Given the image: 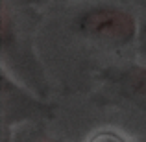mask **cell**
<instances>
[{
	"instance_id": "6da1fadb",
	"label": "cell",
	"mask_w": 146,
	"mask_h": 142,
	"mask_svg": "<svg viewBox=\"0 0 146 142\" xmlns=\"http://www.w3.org/2000/svg\"><path fill=\"white\" fill-rule=\"evenodd\" d=\"M74 30L82 37L106 46H128L137 37V20L129 11L109 4L91 6L74 18Z\"/></svg>"
},
{
	"instance_id": "7a4b0ae2",
	"label": "cell",
	"mask_w": 146,
	"mask_h": 142,
	"mask_svg": "<svg viewBox=\"0 0 146 142\" xmlns=\"http://www.w3.org/2000/svg\"><path fill=\"white\" fill-rule=\"evenodd\" d=\"M104 79L117 90L118 96L146 109V67L144 65H128V67L107 68L104 72Z\"/></svg>"
},
{
	"instance_id": "3957f363",
	"label": "cell",
	"mask_w": 146,
	"mask_h": 142,
	"mask_svg": "<svg viewBox=\"0 0 146 142\" xmlns=\"http://www.w3.org/2000/svg\"><path fill=\"white\" fill-rule=\"evenodd\" d=\"M141 46H143V50L146 52V26L143 28V33H141Z\"/></svg>"
}]
</instances>
